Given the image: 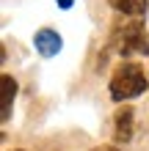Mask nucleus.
<instances>
[{
  "mask_svg": "<svg viewBox=\"0 0 149 151\" xmlns=\"http://www.w3.org/2000/svg\"><path fill=\"white\" fill-rule=\"evenodd\" d=\"M33 47H36L39 55H44V58H52V55H58L61 47H64V41H61V36L52 28H41L33 33Z\"/></svg>",
  "mask_w": 149,
  "mask_h": 151,
  "instance_id": "nucleus-3",
  "label": "nucleus"
},
{
  "mask_svg": "<svg viewBox=\"0 0 149 151\" xmlns=\"http://www.w3.org/2000/svg\"><path fill=\"white\" fill-rule=\"evenodd\" d=\"M133 118H135V113H133L130 104H124L116 113V132H113L116 143H130V137H133Z\"/></svg>",
  "mask_w": 149,
  "mask_h": 151,
  "instance_id": "nucleus-5",
  "label": "nucleus"
},
{
  "mask_svg": "<svg viewBox=\"0 0 149 151\" xmlns=\"http://www.w3.org/2000/svg\"><path fill=\"white\" fill-rule=\"evenodd\" d=\"M55 3H58L61 8H72V6H75V0H55Z\"/></svg>",
  "mask_w": 149,
  "mask_h": 151,
  "instance_id": "nucleus-7",
  "label": "nucleus"
},
{
  "mask_svg": "<svg viewBox=\"0 0 149 151\" xmlns=\"http://www.w3.org/2000/svg\"><path fill=\"white\" fill-rule=\"evenodd\" d=\"M94 151H121L119 146H100V148H94Z\"/></svg>",
  "mask_w": 149,
  "mask_h": 151,
  "instance_id": "nucleus-8",
  "label": "nucleus"
},
{
  "mask_svg": "<svg viewBox=\"0 0 149 151\" xmlns=\"http://www.w3.org/2000/svg\"><path fill=\"white\" fill-rule=\"evenodd\" d=\"M149 85V77L144 74L141 63H124L116 66V72L110 77V96L116 102H124V99H133V96H141Z\"/></svg>",
  "mask_w": 149,
  "mask_h": 151,
  "instance_id": "nucleus-2",
  "label": "nucleus"
},
{
  "mask_svg": "<svg viewBox=\"0 0 149 151\" xmlns=\"http://www.w3.org/2000/svg\"><path fill=\"white\" fill-rule=\"evenodd\" d=\"M14 96H17V83L11 74L0 77V121H11V107H14Z\"/></svg>",
  "mask_w": 149,
  "mask_h": 151,
  "instance_id": "nucleus-4",
  "label": "nucleus"
},
{
  "mask_svg": "<svg viewBox=\"0 0 149 151\" xmlns=\"http://www.w3.org/2000/svg\"><path fill=\"white\" fill-rule=\"evenodd\" d=\"M110 47L124 58L127 55H149V36L144 28V17H130V19L113 25Z\"/></svg>",
  "mask_w": 149,
  "mask_h": 151,
  "instance_id": "nucleus-1",
  "label": "nucleus"
},
{
  "mask_svg": "<svg viewBox=\"0 0 149 151\" xmlns=\"http://www.w3.org/2000/svg\"><path fill=\"white\" fill-rule=\"evenodd\" d=\"M110 6L124 17H144L146 8H149L146 0H110Z\"/></svg>",
  "mask_w": 149,
  "mask_h": 151,
  "instance_id": "nucleus-6",
  "label": "nucleus"
}]
</instances>
